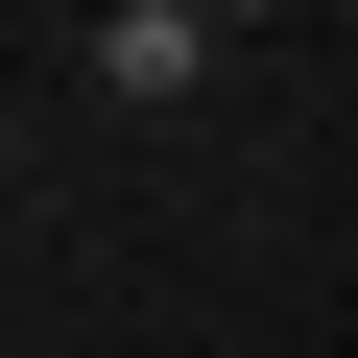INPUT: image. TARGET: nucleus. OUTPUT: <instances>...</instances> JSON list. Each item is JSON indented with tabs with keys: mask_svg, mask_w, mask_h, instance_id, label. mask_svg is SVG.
I'll return each instance as SVG.
<instances>
[{
	"mask_svg": "<svg viewBox=\"0 0 358 358\" xmlns=\"http://www.w3.org/2000/svg\"><path fill=\"white\" fill-rule=\"evenodd\" d=\"M239 24H215V0H120V24H96V96H192Z\"/></svg>",
	"mask_w": 358,
	"mask_h": 358,
	"instance_id": "f257e3e1",
	"label": "nucleus"
}]
</instances>
